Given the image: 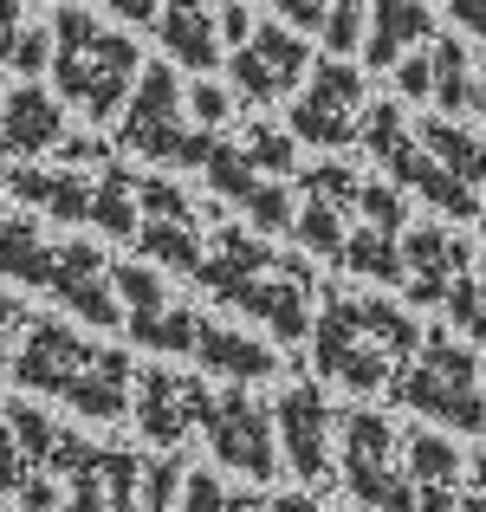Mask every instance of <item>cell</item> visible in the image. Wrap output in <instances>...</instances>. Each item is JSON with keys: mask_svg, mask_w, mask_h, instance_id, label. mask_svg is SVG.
<instances>
[{"mask_svg": "<svg viewBox=\"0 0 486 512\" xmlns=\"http://www.w3.org/2000/svg\"><path fill=\"white\" fill-rule=\"evenodd\" d=\"M52 85H59V104H78L91 124H111L130 104V85H137L143 59L137 39L111 33L104 20H91L85 7H59L52 13Z\"/></svg>", "mask_w": 486, "mask_h": 512, "instance_id": "cell-1", "label": "cell"}, {"mask_svg": "<svg viewBox=\"0 0 486 512\" xmlns=\"http://www.w3.org/2000/svg\"><path fill=\"white\" fill-rule=\"evenodd\" d=\"M389 402L402 409L441 415L448 428H467V435H486V396H480V357L467 344H454L448 331H422V350L402 363L383 383Z\"/></svg>", "mask_w": 486, "mask_h": 512, "instance_id": "cell-2", "label": "cell"}, {"mask_svg": "<svg viewBox=\"0 0 486 512\" xmlns=\"http://www.w3.org/2000/svg\"><path fill=\"white\" fill-rule=\"evenodd\" d=\"M214 137L221 130L182 124V85H175L169 65H143L137 85H130V104H124V150L150 156V163H169V169H201Z\"/></svg>", "mask_w": 486, "mask_h": 512, "instance_id": "cell-3", "label": "cell"}, {"mask_svg": "<svg viewBox=\"0 0 486 512\" xmlns=\"http://www.w3.org/2000/svg\"><path fill=\"white\" fill-rule=\"evenodd\" d=\"M52 480L65 487V506L59 512H137V480H143V461L130 448H91L85 435L65 428L59 448H52Z\"/></svg>", "mask_w": 486, "mask_h": 512, "instance_id": "cell-4", "label": "cell"}, {"mask_svg": "<svg viewBox=\"0 0 486 512\" xmlns=\"http://www.w3.org/2000/svg\"><path fill=\"white\" fill-rule=\"evenodd\" d=\"M344 487L370 512H415V480L402 467V435L376 409L344 415Z\"/></svg>", "mask_w": 486, "mask_h": 512, "instance_id": "cell-5", "label": "cell"}, {"mask_svg": "<svg viewBox=\"0 0 486 512\" xmlns=\"http://www.w3.org/2000/svg\"><path fill=\"white\" fill-rule=\"evenodd\" d=\"M312 363H318V376L357 389V396H383V383L396 376L383 350L363 338L357 299H324V312L312 318Z\"/></svg>", "mask_w": 486, "mask_h": 512, "instance_id": "cell-6", "label": "cell"}, {"mask_svg": "<svg viewBox=\"0 0 486 512\" xmlns=\"http://www.w3.org/2000/svg\"><path fill=\"white\" fill-rule=\"evenodd\" d=\"M201 435H208V448H214V461H221V467H240L247 480H273V474H279L273 409H260L253 396H240V383L227 389V396L208 402V422H201Z\"/></svg>", "mask_w": 486, "mask_h": 512, "instance_id": "cell-7", "label": "cell"}, {"mask_svg": "<svg viewBox=\"0 0 486 512\" xmlns=\"http://www.w3.org/2000/svg\"><path fill=\"white\" fill-rule=\"evenodd\" d=\"M91 357H98V344H85L72 325H59V318H26L7 370H13V383H20L26 396H59L65 402V389L85 376Z\"/></svg>", "mask_w": 486, "mask_h": 512, "instance_id": "cell-8", "label": "cell"}, {"mask_svg": "<svg viewBox=\"0 0 486 512\" xmlns=\"http://www.w3.org/2000/svg\"><path fill=\"white\" fill-rule=\"evenodd\" d=\"M137 396H130V415H137L143 441H156V448H175V441H188L201 422H208V389L195 383V376L169 370V363H150V370L137 376Z\"/></svg>", "mask_w": 486, "mask_h": 512, "instance_id": "cell-9", "label": "cell"}, {"mask_svg": "<svg viewBox=\"0 0 486 512\" xmlns=\"http://www.w3.org/2000/svg\"><path fill=\"white\" fill-rule=\"evenodd\" d=\"M273 435H279V454L292 461V474L324 487L331 480V435H337V415L324 402L318 383H286V396L273 402Z\"/></svg>", "mask_w": 486, "mask_h": 512, "instance_id": "cell-10", "label": "cell"}, {"mask_svg": "<svg viewBox=\"0 0 486 512\" xmlns=\"http://www.w3.org/2000/svg\"><path fill=\"white\" fill-rule=\"evenodd\" d=\"M312 286H318L312 266H305V260H286V253H279L273 273L247 279V286H240L227 305H240L247 318H260V325L273 331L279 344H305V338H312Z\"/></svg>", "mask_w": 486, "mask_h": 512, "instance_id": "cell-11", "label": "cell"}, {"mask_svg": "<svg viewBox=\"0 0 486 512\" xmlns=\"http://www.w3.org/2000/svg\"><path fill=\"white\" fill-rule=\"evenodd\" d=\"M46 292L65 305V312H78L85 325L111 331L124 325V305H117L111 292V260H104L98 247H85V240H65V247H52V279Z\"/></svg>", "mask_w": 486, "mask_h": 512, "instance_id": "cell-12", "label": "cell"}, {"mask_svg": "<svg viewBox=\"0 0 486 512\" xmlns=\"http://www.w3.org/2000/svg\"><path fill=\"white\" fill-rule=\"evenodd\" d=\"M357 104H363V78L350 72L344 59L318 65V72H312V91L292 104V137L337 150V143L357 137Z\"/></svg>", "mask_w": 486, "mask_h": 512, "instance_id": "cell-13", "label": "cell"}, {"mask_svg": "<svg viewBox=\"0 0 486 512\" xmlns=\"http://www.w3.org/2000/svg\"><path fill=\"white\" fill-rule=\"evenodd\" d=\"M305 72H312V52H305L286 26H253L247 46H234V85L247 91L253 104L286 98Z\"/></svg>", "mask_w": 486, "mask_h": 512, "instance_id": "cell-14", "label": "cell"}, {"mask_svg": "<svg viewBox=\"0 0 486 512\" xmlns=\"http://www.w3.org/2000/svg\"><path fill=\"white\" fill-rule=\"evenodd\" d=\"M402 266H409L402 292H409L415 305H441V299H448V286L474 266V253H467L448 227H415V234L402 240Z\"/></svg>", "mask_w": 486, "mask_h": 512, "instance_id": "cell-15", "label": "cell"}, {"mask_svg": "<svg viewBox=\"0 0 486 512\" xmlns=\"http://www.w3.org/2000/svg\"><path fill=\"white\" fill-rule=\"evenodd\" d=\"M65 137V104L39 85H20L0 98V143L13 156H52Z\"/></svg>", "mask_w": 486, "mask_h": 512, "instance_id": "cell-16", "label": "cell"}, {"mask_svg": "<svg viewBox=\"0 0 486 512\" xmlns=\"http://www.w3.org/2000/svg\"><path fill=\"white\" fill-rule=\"evenodd\" d=\"M273 260L279 253L266 247V240H253V234H240V227H221V234H214V247L201 253V266H195V279L201 286L214 292V299H234L240 286H247V279H260V273H273Z\"/></svg>", "mask_w": 486, "mask_h": 512, "instance_id": "cell-17", "label": "cell"}, {"mask_svg": "<svg viewBox=\"0 0 486 512\" xmlns=\"http://www.w3.org/2000/svg\"><path fill=\"white\" fill-rule=\"evenodd\" d=\"M130 383H137V370L124 350H98L85 376L65 389V409H78L85 422H117V415H130Z\"/></svg>", "mask_w": 486, "mask_h": 512, "instance_id": "cell-18", "label": "cell"}, {"mask_svg": "<svg viewBox=\"0 0 486 512\" xmlns=\"http://www.w3.org/2000/svg\"><path fill=\"white\" fill-rule=\"evenodd\" d=\"M195 357L208 363L214 376H227V383H260V376H273V370H279V357H273V350H266L260 338H247V331L221 325V318H201V331H195Z\"/></svg>", "mask_w": 486, "mask_h": 512, "instance_id": "cell-19", "label": "cell"}, {"mask_svg": "<svg viewBox=\"0 0 486 512\" xmlns=\"http://www.w3.org/2000/svg\"><path fill=\"white\" fill-rule=\"evenodd\" d=\"M156 33H162V46H169L188 72H208V65L221 59V33H214V7L208 0H162Z\"/></svg>", "mask_w": 486, "mask_h": 512, "instance_id": "cell-20", "label": "cell"}, {"mask_svg": "<svg viewBox=\"0 0 486 512\" xmlns=\"http://www.w3.org/2000/svg\"><path fill=\"white\" fill-rule=\"evenodd\" d=\"M7 188L33 208L59 214V221H85L91 214V182L78 169H7Z\"/></svg>", "mask_w": 486, "mask_h": 512, "instance_id": "cell-21", "label": "cell"}, {"mask_svg": "<svg viewBox=\"0 0 486 512\" xmlns=\"http://www.w3.org/2000/svg\"><path fill=\"white\" fill-rule=\"evenodd\" d=\"M0 279L46 292V279H52V247L39 240V221H33V214H0Z\"/></svg>", "mask_w": 486, "mask_h": 512, "instance_id": "cell-22", "label": "cell"}, {"mask_svg": "<svg viewBox=\"0 0 486 512\" xmlns=\"http://www.w3.org/2000/svg\"><path fill=\"white\" fill-rule=\"evenodd\" d=\"M85 221L104 227L111 240H137L143 208H137V175H130L124 163H104L98 175H91V214Z\"/></svg>", "mask_w": 486, "mask_h": 512, "instance_id": "cell-23", "label": "cell"}, {"mask_svg": "<svg viewBox=\"0 0 486 512\" xmlns=\"http://www.w3.org/2000/svg\"><path fill=\"white\" fill-rule=\"evenodd\" d=\"M0 65L26 72V85L52 65V26H39L26 0H0Z\"/></svg>", "mask_w": 486, "mask_h": 512, "instance_id": "cell-24", "label": "cell"}, {"mask_svg": "<svg viewBox=\"0 0 486 512\" xmlns=\"http://www.w3.org/2000/svg\"><path fill=\"white\" fill-rule=\"evenodd\" d=\"M357 325H363V338L389 357V370H402V363L422 350V325H415L402 305H389V299H357Z\"/></svg>", "mask_w": 486, "mask_h": 512, "instance_id": "cell-25", "label": "cell"}, {"mask_svg": "<svg viewBox=\"0 0 486 512\" xmlns=\"http://www.w3.org/2000/svg\"><path fill=\"white\" fill-rule=\"evenodd\" d=\"M415 39H428V7L422 0H376V33H370V46H363V59L396 65V52L415 46Z\"/></svg>", "mask_w": 486, "mask_h": 512, "instance_id": "cell-26", "label": "cell"}, {"mask_svg": "<svg viewBox=\"0 0 486 512\" xmlns=\"http://www.w3.org/2000/svg\"><path fill=\"white\" fill-rule=\"evenodd\" d=\"M422 150L435 156V163L448 169L454 182H467V188H486V143H474L467 130H454L448 117H428V124H422Z\"/></svg>", "mask_w": 486, "mask_h": 512, "instance_id": "cell-27", "label": "cell"}, {"mask_svg": "<svg viewBox=\"0 0 486 512\" xmlns=\"http://www.w3.org/2000/svg\"><path fill=\"white\" fill-rule=\"evenodd\" d=\"M337 260H344L350 273L376 279V286H402V279H409L396 234H383V227H357V234H344V253H337Z\"/></svg>", "mask_w": 486, "mask_h": 512, "instance_id": "cell-28", "label": "cell"}, {"mask_svg": "<svg viewBox=\"0 0 486 512\" xmlns=\"http://www.w3.org/2000/svg\"><path fill=\"white\" fill-rule=\"evenodd\" d=\"M130 325V338H137L143 350H156V357H195V331H201V318L188 312V305H162V312L150 318H124Z\"/></svg>", "mask_w": 486, "mask_h": 512, "instance_id": "cell-29", "label": "cell"}, {"mask_svg": "<svg viewBox=\"0 0 486 512\" xmlns=\"http://www.w3.org/2000/svg\"><path fill=\"white\" fill-rule=\"evenodd\" d=\"M137 253H150L169 273H195L201 266V240L188 221H137Z\"/></svg>", "mask_w": 486, "mask_h": 512, "instance_id": "cell-30", "label": "cell"}, {"mask_svg": "<svg viewBox=\"0 0 486 512\" xmlns=\"http://www.w3.org/2000/svg\"><path fill=\"white\" fill-rule=\"evenodd\" d=\"M402 454H409V480L415 487H435V480H461V454L448 448V435H402Z\"/></svg>", "mask_w": 486, "mask_h": 512, "instance_id": "cell-31", "label": "cell"}, {"mask_svg": "<svg viewBox=\"0 0 486 512\" xmlns=\"http://www.w3.org/2000/svg\"><path fill=\"white\" fill-rule=\"evenodd\" d=\"M441 305H448V318L467 331V338H474V344H486V260H474V266H467V273L448 286V299H441Z\"/></svg>", "mask_w": 486, "mask_h": 512, "instance_id": "cell-32", "label": "cell"}, {"mask_svg": "<svg viewBox=\"0 0 486 512\" xmlns=\"http://www.w3.org/2000/svg\"><path fill=\"white\" fill-rule=\"evenodd\" d=\"M292 234H299L312 253H324V260H337V253H344V208L312 195L299 214H292Z\"/></svg>", "mask_w": 486, "mask_h": 512, "instance_id": "cell-33", "label": "cell"}, {"mask_svg": "<svg viewBox=\"0 0 486 512\" xmlns=\"http://www.w3.org/2000/svg\"><path fill=\"white\" fill-rule=\"evenodd\" d=\"M428 65H435V98L448 104V111H467V104H474V85H467V52L441 39V46L428 52Z\"/></svg>", "mask_w": 486, "mask_h": 512, "instance_id": "cell-34", "label": "cell"}, {"mask_svg": "<svg viewBox=\"0 0 486 512\" xmlns=\"http://www.w3.org/2000/svg\"><path fill=\"white\" fill-rule=\"evenodd\" d=\"M137 208H143V221H188V227H195V201H188V188L162 182V175H137Z\"/></svg>", "mask_w": 486, "mask_h": 512, "instance_id": "cell-35", "label": "cell"}, {"mask_svg": "<svg viewBox=\"0 0 486 512\" xmlns=\"http://www.w3.org/2000/svg\"><path fill=\"white\" fill-rule=\"evenodd\" d=\"M175 512H260V500H247V493H227L214 474H188Z\"/></svg>", "mask_w": 486, "mask_h": 512, "instance_id": "cell-36", "label": "cell"}, {"mask_svg": "<svg viewBox=\"0 0 486 512\" xmlns=\"http://www.w3.org/2000/svg\"><path fill=\"white\" fill-rule=\"evenodd\" d=\"M182 467L175 461H143V480H137V512H175L182 500Z\"/></svg>", "mask_w": 486, "mask_h": 512, "instance_id": "cell-37", "label": "cell"}, {"mask_svg": "<svg viewBox=\"0 0 486 512\" xmlns=\"http://www.w3.org/2000/svg\"><path fill=\"white\" fill-rule=\"evenodd\" d=\"M240 150H247V163L260 169L266 182H286V175H292V137H286V130H247Z\"/></svg>", "mask_w": 486, "mask_h": 512, "instance_id": "cell-38", "label": "cell"}, {"mask_svg": "<svg viewBox=\"0 0 486 512\" xmlns=\"http://www.w3.org/2000/svg\"><path fill=\"white\" fill-rule=\"evenodd\" d=\"M357 175H350L344 163H318V169H305V195H318V201H337V208H357Z\"/></svg>", "mask_w": 486, "mask_h": 512, "instance_id": "cell-39", "label": "cell"}, {"mask_svg": "<svg viewBox=\"0 0 486 512\" xmlns=\"http://www.w3.org/2000/svg\"><path fill=\"white\" fill-rule=\"evenodd\" d=\"M357 208H363V227H383V234H396L402 214H409V201H402L396 188L370 182V188H357Z\"/></svg>", "mask_w": 486, "mask_h": 512, "instance_id": "cell-40", "label": "cell"}, {"mask_svg": "<svg viewBox=\"0 0 486 512\" xmlns=\"http://www.w3.org/2000/svg\"><path fill=\"white\" fill-rule=\"evenodd\" d=\"M415 512H486V493H461V480H435V487H415Z\"/></svg>", "mask_w": 486, "mask_h": 512, "instance_id": "cell-41", "label": "cell"}, {"mask_svg": "<svg viewBox=\"0 0 486 512\" xmlns=\"http://www.w3.org/2000/svg\"><path fill=\"white\" fill-rule=\"evenodd\" d=\"M247 214L266 227V234H279V227H292V188L286 182H260L247 201Z\"/></svg>", "mask_w": 486, "mask_h": 512, "instance_id": "cell-42", "label": "cell"}, {"mask_svg": "<svg viewBox=\"0 0 486 512\" xmlns=\"http://www.w3.org/2000/svg\"><path fill=\"white\" fill-rule=\"evenodd\" d=\"M324 39H331L337 52L363 46V0H331V13H324Z\"/></svg>", "mask_w": 486, "mask_h": 512, "instance_id": "cell-43", "label": "cell"}, {"mask_svg": "<svg viewBox=\"0 0 486 512\" xmlns=\"http://www.w3.org/2000/svg\"><path fill=\"white\" fill-rule=\"evenodd\" d=\"M52 156H59V169H85V163H91V169H104V163H111V150H104L98 137H85V130H65Z\"/></svg>", "mask_w": 486, "mask_h": 512, "instance_id": "cell-44", "label": "cell"}, {"mask_svg": "<svg viewBox=\"0 0 486 512\" xmlns=\"http://www.w3.org/2000/svg\"><path fill=\"white\" fill-rule=\"evenodd\" d=\"M188 111H195V130H221L227 111H234V98H227L221 85H195L188 91Z\"/></svg>", "mask_w": 486, "mask_h": 512, "instance_id": "cell-45", "label": "cell"}, {"mask_svg": "<svg viewBox=\"0 0 486 512\" xmlns=\"http://www.w3.org/2000/svg\"><path fill=\"white\" fill-rule=\"evenodd\" d=\"M13 500H20L26 512H59V506H65V487H59L52 474H26V487L13 493Z\"/></svg>", "mask_w": 486, "mask_h": 512, "instance_id": "cell-46", "label": "cell"}, {"mask_svg": "<svg viewBox=\"0 0 486 512\" xmlns=\"http://www.w3.org/2000/svg\"><path fill=\"white\" fill-rule=\"evenodd\" d=\"M26 474H33V467H26L20 441H13L7 428H0V493H20V487H26Z\"/></svg>", "mask_w": 486, "mask_h": 512, "instance_id": "cell-47", "label": "cell"}, {"mask_svg": "<svg viewBox=\"0 0 486 512\" xmlns=\"http://www.w3.org/2000/svg\"><path fill=\"white\" fill-rule=\"evenodd\" d=\"M20 331H26V305L13 299V292H0V363L13 357V344H20Z\"/></svg>", "mask_w": 486, "mask_h": 512, "instance_id": "cell-48", "label": "cell"}, {"mask_svg": "<svg viewBox=\"0 0 486 512\" xmlns=\"http://www.w3.org/2000/svg\"><path fill=\"white\" fill-rule=\"evenodd\" d=\"M214 33H221L227 46H247V33H253V13L240 7V0H227V7L214 13Z\"/></svg>", "mask_w": 486, "mask_h": 512, "instance_id": "cell-49", "label": "cell"}, {"mask_svg": "<svg viewBox=\"0 0 486 512\" xmlns=\"http://www.w3.org/2000/svg\"><path fill=\"white\" fill-rule=\"evenodd\" d=\"M396 85L409 91V98H428V91H435V65H428V59H402L396 65Z\"/></svg>", "mask_w": 486, "mask_h": 512, "instance_id": "cell-50", "label": "cell"}, {"mask_svg": "<svg viewBox=\"0 0 486 512\" xmlns=\"http://www.w3.org/2000/svg\"><path fill=\"white\" fill-rule=\"evenodd\" d=\"M104 7L117 13V20H130V26H156V13H162V0H104Z\"/></svg>", "mask_w": 486, "mask_h": 512, "instance_id": "cell-51", "label": "cell"}, {"mask_svg": "<svg viewBox=\"0 0 486 512\" xmlns=\"http://www.w3.org/2000/svg\"><path fill=\"white\" fill-rule=\"evenodd\" d=\"M279 13H292L299 26H324V13H331V0H279Z\"/></svg>", "mask_w": 486, "mask_h": 512, "instance_id": "cell-52", "label": "cell"}, {"mask_svg": "<svg viewBox=\"0 0 486 512\" xmlns=\"http://www.w3.org/2000/svg\"><path fill=\"white\" fill-rule=\"evenodd\" d=\"M260 512H324L318 500H292V493H286V500H266Z\"/></svg>", "mask_w": 486, "mask_h": 512, "instance_id": "cell-53", "label": "cell"}, {"mask_svg": "<svg viewBox=\"0 0 486 512\" xmlns=\"http://www.w3.org/2000/svg\"><path fill=\"white\" fill-rule=\"evenodd\" d=\"M467 480H474V487L486 493V454H480V461H467Z\"/></svg>", "mask_w": 486, "mask_h": 512, "instance_id": "cell-54", "label": "cell"}, {"mask_svg": "<svg viewBox=\"0 0 486 512\" xmlns=\"http://www.w3.org/2000/svg\"><path fill=\"white\" fill-rule=\"evenodd\" d=\"M7 169H13V150H7V143H0V182H7Z\"/></svg>", "mask_w": 486, "mask_h": 512, "instance_id": "cell-55", "label": "cell"}, {"mask_svg": "<svg viewBox=\"0 0 486 512\" xmlns=\"http://www.w3.org/2000/svg\"><path fill=\"white\" fill-rule=\"evenodd\" d=\"M480 104H486V78H480Z\"/></svg>", "mask_w": 486, "mask_h": 512, "instance_id": "cell-56", "label": "cell"}, {"mask_svg": "<svg viewBox=\"0 0 486 512\" xmlns=\"http://www.w3.org/2000/svg\"><path fill=\"white\" fill-rule=\"evenodd\" d=\"M480 227H486V201H480Z\"/></svg>", "mask_w": 486, "mask_h": 512, "instance_id": "cell-57", "label": "cell"}]
</instances>
